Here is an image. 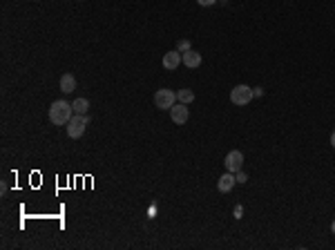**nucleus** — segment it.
<instances>
[{"label":"nucleus","instance_id":"f257e3e1","mask_svg":"<svg viewBox=\"0 0 335 250\" xmlns=\"http://www.w3.org/2000/svg\"><path fill=\"white\" fill-rule=\"evenodd\" d=\"M74 116V107L67 101H54L49 105V121L54 125H67L69 119Z\"/></svg>","mask_w":335,"mask_h":250},{"label":"nucleus","instance_id":"f03ea898","mask_svg":"<svg viewBox=\"0 0 335 250\" xmlns=\"http://www.w3.org/2000/svg\"><path fill=\"white\" fill-rule=\"evenodd\" d=\"M88 123H90L88 114H74L72 119H69V123H67V136L69 139H81V136L85 134Z\"/></svg>","mask_w":335,"mask_h":250},{"label":"nucleus","instance_id":"7ed1b4c3","mask_svg":"<svg viewBox=\"0 0 335 250\" xmlns=\"http://www.w3.org/2000/svg\"><path fill=\"white\" fill-rule=\"evenodd\" d=\"M253 87H248V85H235L233 90H230V103L233 105H248V103L253 101Z\"/></svg>","mask_w":335,"mask_h":250},{"label":"nucleus","instance_id":"20e7f679","mask_svg":"<svg viewBox=\"0 0 335 250\" xmlns=\"http://www.w3.org/2000/svg\"><path fill=\"white\" fill-rule=\"evenodd\" d=\"M177 101V94L172 90H156L154 94V105L156 110H170Z\"/></svg>","mask_w":335,"mask_h":250},{"label":"nucleus","instance_id":"39448f33","mask_svg":"<svg viewBox=\"0 0 335 250\" xmlns=\"http://www.w3.org/2000/svg\"><path fill=\"white\" fill-rule=\"evenodd\" d=\"M223 165H226L228 172H239L244 165V154L239 152V150H230V152L226 154V159H223Z\"/></svg>","mask_w":335,"mask_h":250},{"label":"nucleus","instance_id":"423d86ee","mask_svg":"<svg viewBox=\"0 0 335 250\" xmlns=\"http://www.w3.org/2000/svg\"><path fill=\"white\" fill-rule=\"evenodd\" d=\"M170 119H172V123H175V125L188 123V119H190L188 105H185V103H175V105L170 107Z\"/></svg>","mask_w":335,"mask_h":250},{"label":"nucleus","instance_id":"0eeeda50","mask_svg":"<svg viewBox=\"0 0 335 250\" xmlns=\"http://www.w3.org/2000/svg\"><path fill=\"white\" fill-rule=\"evenodd\" d=\"M181 62H183V61H181V52H179V49H170V52L163 54V67L168 69V72H175Z\"/></svg>","mask_w":335,"mask_h":250},{"label":"nucleus","instance_id":"6e6552de","mask_svg":"<svg viewBox=\"0 0 335 250\" xmlns=\"http://www.w3.org/2000/svg\"><path fill=\"white\" fill-rule=\"evenodd\" d=\"M235 183H237L235 172H228V170H226V174H221V177H219V181H217V190H219V192H223V194H228L230 190L235 188Z\"/></svg>","mask_w":335,"mask_h":250},{"label":"nucleus","instance_id":"1a4fd4ad","mask_svg":"<svg viewBox=\"0 0 335 250\" xmlns=\"http://www.w3.org/2000/svg\"><path fill=\"white\" fill-rule=\"evenodd\" d=\"M181 61H183V65L188 69H197L201 65V54L194 52V49H188V52L181 54Z\"/></svg>","mask_w":335,"mask_h":250},{"label":"nucleus","instance_id":"9d476101","mask_svg":"<svg viewBox=\"0 0 335 250\" xmlns=\"http://www.w3.org/2000/svg\"><path fill=\"white\" fill-rule=\"evenodd\" d=\"M74 90H76V78H74V74L65 72L63 76H61V92H65V94H72Z\"/></svg>","mask_w":335,"mask_h":250},{"label":"nucleus","instance_id":"9b49d317","mask_svg":"<svg viewBox=\"0 0 335 250\" xmlns=\"http://www.w3.org/2000/svg\"><path fill=\"white\" fill-rule=\"evenodd\" d=\"M177 101H179V103H185V105H188V103L194 101V92L188 90V87H183V90L177 92Z\"/></svg>","mask_w":335,"mask_h":250},{"label":"nucleus","instance_id":"f8f14e48","mask_svg":"<svg viewBox=\"0 0 335 250\" xmlns=\"http://www.w3.org/2000/svg\"><path fill=\"white\" fill-rule=\"evenodd\" d=\"M72 107H74V114H88L90 101L88 98H76V101L72 103Z\"/></svg>","mask_w":335,"mask_h":250},{"label":"nucleus","instance_id":"ddd939ff","mask_svg":"<svg viewBox=\"0 0 335 250\" xmlns=\"http://www.w3.org/2000/svg\"><path fill=\"white\" fill-rule=\"evenodd\" d=\"M177 49H179V52L181 54H183V52H188V49H192V45H190V40H179V45H177Z\"/></svg>","mask_w":335,"mask_h":250},{"label":"nucleus","instance_id":"4468645a","mask_svg":"<svg viewBox=\"0 0 335 250\" xmlns=\"http://www.w3.org/2000/svg\"><path fill=\"white\" fill-rule=\"evenodd\" d=\"M235 179H237V183H246L248 181V174L239 170V172H235Z\"/></svg>","mask_w":335,"mask_h":250},{"label":"nucleus","instance_id":"2eb2a0df","mask_svg":"<svg viewBox=\"0 0 335 250\" xmlns=\"http://www.w3.org/2000/svg\"><path fill=\"white\" fill-rule=\"evenodd\" d=\"M253 96H255V98L264 96V87H253Z\"/></svg>","mask_w":335,"mask_h":250},{"label":"nucleus","instance_id":"dca6fc26","mask_svg":"<svg viewBox=\"0 0 335 250\" xmlns=\"http://www.w3.org/2000/svg\"><path fill=\"white\" fill-rule=\"evenodd\" d=\"M197 2H199L201 7H213L214 2H217V0H197Z\"/></svg>","mask_w":335,"mask_h":250},{"label":"nucleus","instance_id":"f3484780","mask_svg":"<svg viewBox=\"0 0 335 250\" xmlns=\"http://www.w3.org/2000/svg\"><path fill=\"white\" fill-rule=\"evenodd\" d=\"M242 215H244V208L242 206H235V219H242Z\"/></svg>","mask_w":335,"mask_h":250},{"label":"nucleus","instance_id":"a211bd4d","mask_svg":"<svg viewBox=\"0 0 335 250\" xmlns=\"http://www.w3.org/2000/svg\"><path fill=\"white\" fill-rule=\"evenodd\" d=\"M331 145H333V148H335V132H333V134H331Z\"/></svg>","mask_w":335,"mask_h":250},{"label":"nucleus","instance_id":"6ab92c4d","mask_svg":"<svg viewBox=\"0 0 335 250\" xmlns=\"http://www.w3.org/2000/svg\"><path fill=\"white\" fill-rule=\"evenodd\" d=\"M331 232H333V235H335V221L331 223Z\"/></svg>","mask_w":335,"mask_h":250}]
</instances>
